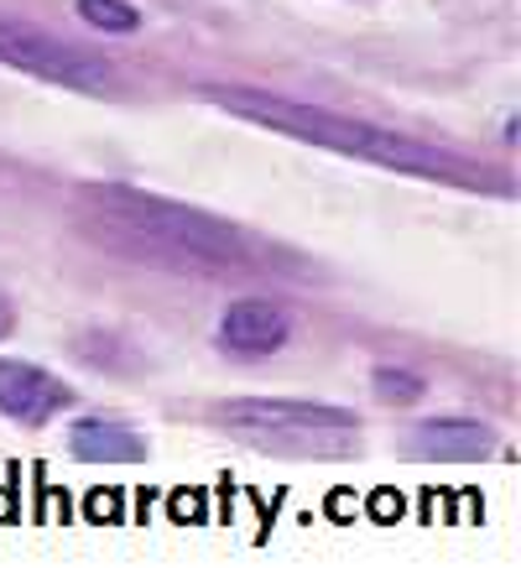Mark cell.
I'll list each match as a JSON object with an SVG mask.
<instances>
[{
	"label": "cell",
	"mask_w": 521,
	"mask_h": 568,
	"mask_svg": "<svg viewBox=\"0 0 521 568\" xmlns=\"http://www.w3.org/2000/svg\"><path fill=\"white\" fill-rule=\"evenodd\" d=\"M73 230L110 256L156 266L177 276H293L303 282L308 261L208 209L177 204L131 183H84L73 189Z\"/></svg>",
	"instance_id": "obj_1"
},
{
	"label": "cell",
	"mask_w": 521,
	"mask_h": 568,
	"mask_svg": "<svg viewBox=\"0 0 521 568\" xmlns=\"http://www.w3.org/2000/svg\"><path fill=\"white\" fill-rule=\"evenodd\" d=\"M198 100L219 104L225 115L251 121V125H260V131H277V136L308 141V146L334 152V156H355V162H370V168H386V173L428 178V183L464 189V193H496V199H511V189H517L505 168L469 162V156L443 152V146H433V141L401 136V131H381V125H370V121H349V115H339V110L287 100V94H272V89L198 84Z\"/></svg>",
	"instance_id": "obj_2"
},
{
	"label": "cell",
	"mask_w": 521,
	"mask_h": 568,
	"mask_svg": "<svg viewBox=\"0 0 521 568\" xmlns=\"http://www.w3.org/2000/svg\"><path fill=\"white\" fill-rule=\"evenodd\" d=\"M214 428L235 433L256 448L277 454H349L360 438V417L329 402H293V396H235L208 407Z\"/></svg>",
	"instance_id": "obj_3"
},
{
	"label": "cell",
	"mask_w": 521,
	"mask_h": 568,
	"mask_svg": "<svg viewBox=\"0 0 521 568\" xmlns=\"http://www.w3.org/2000/svg\"><path fill=\"white\" fill-rule=\"evenodd\" d=\"M0 63L17 73H32L42 84L79 89V94L115 89V63H110V58L89 52L84 42L42 32L32 21H17V17H0Z\"/></svg>",
	"instance_id": "obj_4"
},
{
	"label": "cell",
	"mask_w": 521,
	"mask_h": 568,
	"mask_svg": "<svg viewBox=\"0 0 521 568\" xmlns=\"http://www.w3.org/2000/svg\"><path fill=\"white\" fill-rule=\"evenodd\" d=\"M73 407V386L69 381L48 376L32 361H0V413L21 423V428H42L52 417Z\"/></svg>",
	"instance_id": "obj_5"
},
{
	"label": "cell",
	"mask_w": 521,
	"mask_h": 568,
	"mask_svg": "<svg viewBox=\"0 0 521 568\" xmlns=\"http://www.w3.org/2000/svg\"><path fill=\"white\" fill-rule=\"evenodd\" d=\"M282 345H287V313L277 303H266V297H241L219 318V349L241 355V361L277 355Z\"/></svg>",
	"instance_id": "obj_6"
},
{
	"label": "cell",
	"mask_w": 521,
	"mask_h": 568,
	"mask_svg": "<svg viewBox=\"0 0 521 568\" xmlns=\"http://www.w3.org/2000/svg\"><path fill=\"white\" fill-rule=\"evenodd\" d=\"M412 454L417 459H453V465H474L496 454V433L486 423H469V417H438L422 423L412 433Z\"/></svg>",
	"instance_id": "obj_7"
},
{
	"label": "cell",
	"mask_w": 521,
	"mask_h": 568,
	"mask_svg": "<svg viewBox=\"0 0 521 568\" xmlns=\"http://www.w3.org/2000/svg\"><path fill=\"white\" fill-rule=\"evenodd\" d=\"M69 448H73V459H84V465H141L146 459V438L136 428L115 423V417H84V423H73Z\"/></svg>",
	"instance_id": "obj_8"
},
{
	"label": "cell",
	"mask_w": 521,
	"mask_h": 568,
	"mask_svg": "<svg viewBox=\"0 0 521 568\" xmlns=\"http://www.w3.org/2000/svg\"><path fill=\"white\" fill-rule=\"evenodd\" d=\"M79 17L100 32H115V37H131L141 27V11L131 0H79Z\"/></svg>",
	"instance_id": "obj_9"
},
{
	"label": "cell",
	"mask_w": 521,
	"mask_h": 568,
	"mask_svg": "<svg viewBox=\"0 0 521 568\" xmlns=\"http://www.w3.org/2000/svg\"><path fill=\"white\" fill-rule=\"evenodd\" d=\"M370 386H376V396L391 402V407H407V402L422 396V381H417L412 371H391V365H381V371L370 376Z\"/></svg>",
	"instance_id": "obj_10"
},
{
	"label": "cell",
	"mask_w": 521,
	"mask_h": 568,
	"mask_svg": "<svg viewBox=\"0 0 521 568\" xmlns=\"http://www.w3.org/2000/svg\"><path fill=\"white\" fill-rule=\"evenodd\" d=\"M11 334V308H6V297H0V339Z\"/></svg>",
	"instance_id": "obj_11"
}]
</instances>
